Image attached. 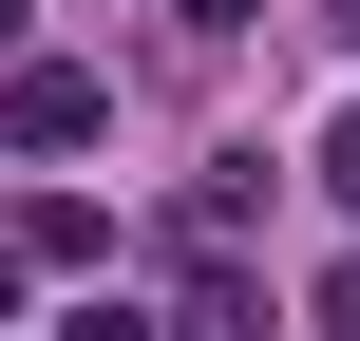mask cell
I'll list each match as a JSON object with an SVG mask.
<instances>
[{"label": "cell", "instance_id": "1", "mask_svg": "<svg viewBox=\"0 0 360 341\" xmlns=\"http://www.w3.org/2000/svg\"><path fill=\"white\" fill-rule=\"evenodd\" d=\"M95 133H114V76H76V57L0 76V152H95Z\"/></svg>", "mask_w": 360, "mask_h": 341}, {"label": "cell", "instance_id": "2", "mask_svg": "<svg viewBox=\"0 0 360 341\" xmlns=\"http://www.w3.org/2000/svg\"><path fill=\"white\" fill-rule=\"evenodd\" d=\"M323 190H342V209H360V95H342V114H323Z\"/></svg>", "mask_w": 360, "mask_h": 341}, {"label": "cell", "instance_id": "3", "mask_svg": "<svg viewBox=\"0 0 360 341\" xmlns=\"http://www.w3.org/2000/svg\"><path fill=\"white\" fill-rule=\"evenodd\" d=\"M323 341H360V266H323Z\"/></svg>", "mask_w": 360, "mask_h": 341}, {"label": "cell", "instance_id": "4", "mask_svg": "<svg viewBox=\"0 0 360 341\" xmlns=\"http://www.w3.org/2000/svg\"><path fill=\"white\" fill-rule=\"evenodd\" d=\"M19 19H38V0H0V38H19Z\"/></svg>", "mask_w": 360, "mask_h": 341}, {"label": "cell", "instance_id": "5", "mask_svg": "<svg viewBox=\"0 0 360 341\" xmlns=\"http://www.w3.org/2000/svg\"><path fill=\"white\" fill-rule=\"evenodd\" d=\"M0 304H19V266H0Z\"/></svg>", "mask_w": 360, "mask_h": 341}]
</instances>
